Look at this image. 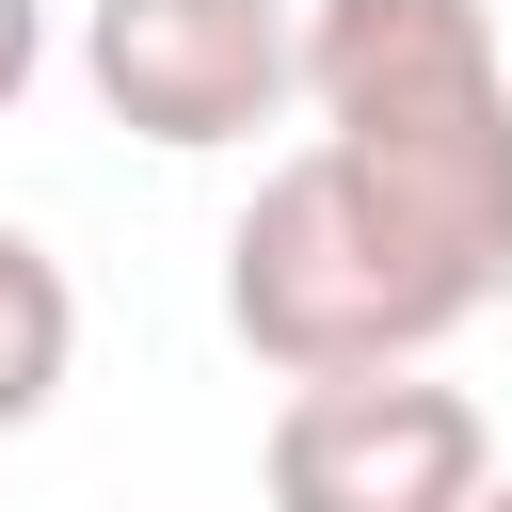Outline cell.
Returning a JSON list of instances; mask_svg holds the SVG:
<instances>
[{"mask_svg":"<svg viewBox=\"0 0 512 512\" xmlns=\"http://www.w3.org/2000/svg\"><path fill=\"white\" fill-rule=\"evenodd\" d=\"M496 288L352 160V144H288L256 176V208L224 224V336L272 368V384H320V368H416L480 320Z\"/></svg>","mask_w":512,"mask_h":512,"instance_id":"obj_1","label":"cell"},{"mask_svg":"<svg viewBox=\"0 0 512 512\" xmlns=\"http://www.w3.org/2000/svg\"><path fill=\"white\" fill-rule=\"evenodd\" d=\"M304 112L480 288H512V16L496 0H304Z\"/></svg>","mask_w":512,"mask_h":512,"instance_id":"obj_2","label":"cell"},{"mask_svg":"<svg viewBox=\"0 0 512 512\" xmlns=\"http://www.w3.org/2000/svg\"><path fill=\"white\" fill-rule=\"evenodd\" d=\"M256 480H272V512H480L496 432L464 384H432V352L416 368H320V384H288Z\"/></svg>","mask_w":512,"mask_h":512,"instance_id":"obj_3","label":"cell"},{"mask_svg":"<svg viewBox=\"0 0 512 512\" xmlns=\"http://www.w3.org/2000/svg\"><path fill=\"white\" fill-rule=\"evenodd\" d=\"M80 80L112 128L208 160L304 96V16L288 0H80Z\"/></svg>","mask_w":512,"mask_h":512,"instance_id":"obj_4","label":"cell"},{"mask_svg":"<svg viewBox=\"0 0 512 512\" xmlns=\"http://www.w3.org/2000/svg\"><path fill=\"white\" fill-rule=\"evenodd\" d=\"M64 368H80V288L32 224H0V432H32L64 400Z\"/></svg>","mask_w":512,"mask_h":512,"instance_id":"obj_5","label":"cell"},{"mask_svg":"<svg viewBox=\"0 0 512 512\" xmlns=\"http://www.w3.org/2000/svg\"><path fill=\"white\" fill-rule=\"evenodd\" d=\"M32 64H48V0H0V112L32 96Z\"/></svg>","mask_w":512,"mask_h":512,"instance_id":"obj_6","label":"cell"},{"mask_svg":"<svg viewBox=\"0 0 512 512\" xmlns=\"http://www.w3.org/2000/svg\"><path fill=\"white\" fill-rule=\"evenodd\" d=\"M480 512H512V464H496V480H480Z\"/></svg>","mask_w":512,"mask_h":512,"instance_id":"obj_7","label":"cell"}]
</instances>
